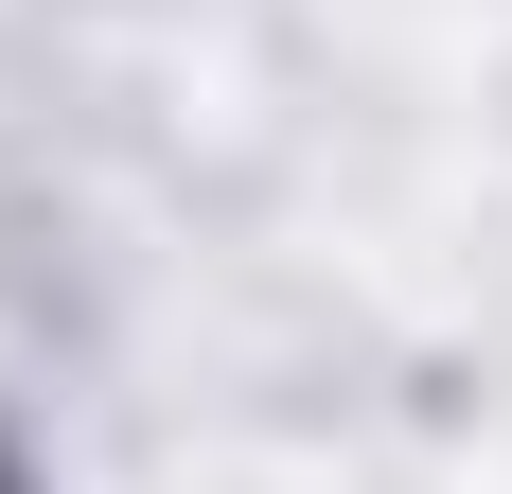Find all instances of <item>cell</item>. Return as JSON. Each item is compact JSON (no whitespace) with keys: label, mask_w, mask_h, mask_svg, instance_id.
<instances>
[{"label":"cell","mask_w":512,"mask_h":494,"mask_svg":"<svg viewBox=\"0 0 512 494\" xmlns=\"http://www.w3.org/2000/svg\"><path fill=\"white\" fill-rule=\"evenodd\" d=\"M0 494H18V477H0Z\"/></svg>","instance_id":"obj_1"}]
</instances>
